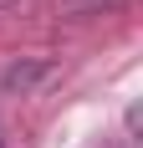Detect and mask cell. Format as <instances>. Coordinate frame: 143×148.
Masks as SVG:
<instances>
[{"instance_id": "obj_1", "label": "cell", "mask_w": 143, "mask_h": 148, "mask_svg": "<svg viewBox=\"0 0 143 148\" xmlns=\"http://www.w3.org/2000/svg\"><path fill=\"white\" fill-rule=\"evenodd\" d=\"M0 148H5V143H0Z\"/></svg>"}]
</instances>
